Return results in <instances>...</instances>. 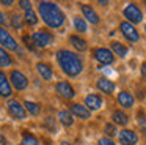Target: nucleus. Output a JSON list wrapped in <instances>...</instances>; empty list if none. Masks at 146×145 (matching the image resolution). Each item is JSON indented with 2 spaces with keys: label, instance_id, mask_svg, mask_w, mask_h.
<instances>
[{
  "label": "nucleus",
  "instance_id": "1",
  "mask_svg": "<svg viewBox=\"0 0 146 145\" xmlns=\"http://www.w3.org/2000/svg\"><path fill=\"white\" fill-rule=\"evenodd\" d=\"M57 62L61 66L63 72L66 76H69V77L79 76L83 69V63L80 60V57L77 54L71 52V50H66V49H61L57 52Z\"/></svg>",
  "mask_w": 146,
  "mask_h": 145
},
{
  "label": "nucleus",
  "instance_id": "2",
  "mask_svg": "<svg viewBox=\"0 0 146 145\" xmlns=\"http://www.w3.org/2000/svg\"><path fill=\"white\" fill-rule=\"evenodd\" d=\"M39 16L42 17L46 25L50 28H60L64 22V14L60 6L54 2H41L39 3Z\"/></svg>",
  "mask_w": 146,
  "mask_h": 145
},
{
  "label": "nucleus",
  "instance_id": "3",
  "mask_svg": "<svg viewBox=\"0 0 146 145\" xmlns=\"http://www.w3.org/2000/svg\"><path fill=\"white\" fill-rule=\"evenodd\" d=\"M123 14H124V17L127 19V22L132 24V25L133 24H140V22L143 21V13L135 3H129V5L124 8Z\"/></svg>",
  "mask_w": 146,
  "mask_h": 145
},
{
  "label": "nucleus",
  "instance_id": "4",
  "mask_svg": "<svg viewBox=\"0 0 146 145\" xmlns=\"http://www.w3.org/2000/svg\"><path fill=\"white\" fill-rule=\"evenodd\" d=\"M119 30H121V33L124 35V38H126L129 43H137V41L140 40L138 30H137L132 24H129L127 21H124V22L119 24Z\"/></svg>",
  "mask_w": 146,
  "mask_h": 145
},
{
  "label": "nucleus",
  "instance_id": "5",
  "mask_svg": "<svg viewBox=\"0 0 146 145\" xmlns=\"http://www.w3.org/2000/svg\"><path fill=\"white\" fill-rule=\"evenodd\" d=\"M11 84L14 85L16 90L24 91L29 87V79H27V76L24 74V72L17 71V69H13V71H11Z\"/></svg>",
  "mask_w": 146,
  "mask_h": 145
},
{
  "label": "nucleus",
  "instance_id": "6",
  "mask_svg": "<svg viewBox=\"0 0 146 145\" xmlns=\"http://www.w3.org/2000/svg\"><path fill=\"white\" fill-rule=\"evenodd\" d=\"M7 106H8V112H10L11 117H14L16 120H24V118L27 117L25 109H24V106L19 103V101H16V99H8Z\"/></svg>",
  "mask_w": 146,
  "mask_h": 145
},
{
  "label": "nucleus",
  "instance_id": "7",
  "mask_svg": "<svg viewBox=\"0 0 146 145\" xmlns=\"http://www.w3.org/2000/svg\"><path fill=\"white\" fill-rule=\"evenodd\" d=\"M55 90H57V93L60 95L61 98H64V99H72V98L76 96V91H74L72 85L66 81L57 82V84H55Z\"/></svg>",
  "mask_w": 146,
  "mask_h": 145
},
{
  "label": "nucleus",
  "instance_id": "8",
  "mask_svg": "<svg viewBox=\"0 0 146 145\" xmlns=\"http://www.w3.org/2000/svg\"><path fill=\"white\" fill-rule=\"evenodd\" d=\"M94 58L98 60L102 65H110L113 63L115 55L111 54L110 49H105V47H99V49H94Z\"/></svg>",
  "mask_w": 146,
  "mask_h": 145
},
{
  "label": "nucleus",
  "instance_id": "9",
  "mask_svg": "<svg viewBox=\"0 0 146 145\" xmlns=\"http://www.w3.org/2000/svg\"><path fill=\"white\" fill-rule=\"evenodd\" d=\"M0 44L3 47H7V49H10V50H19L16 40H14L3 27H0Z\"/></svg>",
  "mask_w": 146,
  "mask_h": 145
},
{
  "label": "nucleus",
  "instance_id": "10",
  "mask_svg": "<svg viewBox=\"0 0 146 145\" xmlns=\"http://www.w3.org/2000/svg\"><path fill=\"white\" fill-rule=\"evenodd\" d=\"M32 41L35 43V47H46L49 44H52V36L47 32H36L32 35Z\"/></svg>",
  "mask_w": 146,
  "mask_h": 145
},
{
  "label": "nucleus",
  "instance_id": "11",
  "mask_svg": "<svg viewBox=\"0 0 146 145\" xmlns=\"http://www.w3.org/2000/svg\"><path fill=\"white\" fill-rule=\"evenodd\" d=\"M119 144L137 145L138 144V136H137L132 129H123V131H119Z\"/></svg>",
  "mask_w": 146,
  "mask_h": 145
},
{
  "label": "nucleus",
  "instance_id": "12",
  "mask_svg": "<svg viewBox=\"0 0 146 145\" xmlns=\"http://www.w3.org/2000/svg\"><path fill=\"white\" fill-rule=\"evenodd\" d=\"M85 107L88 110H98L102 107V98L99 96V95H88V96L85 98Z\"/></svg>",
  "mask_w": 146,
  "mask_h": 145
},
{
  "label": "nucleus",
  "instance_id": "13",
  "mask_svg": "<svg viewBox=\"0 0 146 145\" xmlns=\"http://www.w3.org/2000/svg\"><path fill=\"white\" fill-rule=\"evenodd\" d=\"M11 93H13V91H11V84H10V81H8L7 74H5L3 71H0V96L8 98Z\"/></svg>",
  "mask_w": 146,
  "mask_h": 145
},
{
  "label": "nucleus",
  "instance_id": "14",
  "mask_svg": "<svg viewBox=\"0 0 146 145\" xmlns=\"http://www.w3.org/2000/svg\"><path fill=\"white\" fill-rule=\"evenodd\" d=\"M71 113H74L76 117H79V118L82 120H86L91 117V112H90L88 109H86L85 106H82V104H71Z\"/></svg>",
  "mask_w": 146,
  "mask_h": 145
},
{
  "label": "nucleus",
  "instance_id": "15",
  "mask_svg": "<svg viewBox=\"0 0 146 145\" xmlns=\"http://www.w3.org/2000/svg\"><path fill=\"white\" fill-rule=\"evenodd\" d=\"M96 85H98V88L105 95H111L115 91V84L111 81H108L107 77H101L98 82H96Z\"/></svg>",
  "mask_w": 146,
  "mask_h": 145
},
{
  "label": "nucleus",
  "instance_id": "16",
  "mask_svg": "<svg viewBox=\"0 0 146 145\" xmlns=\"http://www.w3.org/2000/svg\"><path fill=\"white\" fill-rule=\"evenodd\" d=\"M82 13H83V16L86 17V21H88L90 24H93V25L99 24V16H98V13H96L90 5H82Z\"/></svg>",
  "mask_w": 146,
  "mask_h": 145
},
{
  "label": "nucleus",
  "instance_id": "17",
  "mask_svg": "<svg viewBox=\"0 0 146 145\" xmlns=\"http://www.w3.org/2000/svg\"><path fill=\"white\" fill-rule=\"evenodd\" d=\"M36 69H38V72L41 74V77L44 79V81H50L52 77H54V72H52V68L50 65H47V63H36Z\"/></svg>",
  "mask_w": 146,
  "mask_h": 145
},
{
  "label": "nucleus",
  "instance_id": "18",
  "mask_svg": "<svg viewBox=\"0 0 146 145\" xmlns=\"http://www.w3.org/2000/svg\"><path fill=\"white\" fill-rule=\"evenodd\" d=\"M118 103H119V106L130 109L133 106V96L129 91H121V93H118Z\"/></svg>",
  "mask_w": 146,
  "mask_h": 145
},
{
  "label": "nucleus",
  "instance_id": "19",
  "mask_svg": "<svg viewBox=\"0 0 146 145\" xmlns=\"http://www.w3.org/2000/svg\"><path fill=\"white\" fill-rule=\"evenodd\" d=\"M111 120H113L115 125H121V126H126L129 123V117L123 112V110H115L111 113Z\"/></svg>",
  "mask_w": 146,
  "mask_h": 145
},
{
  "label": "nucleus",
  "instance_id": "20",
  "mask_svg": "<svg viewBox=\"0 0 146 145\" xmlns=\"http://www.w3.org/2000/svg\"><path fill=\"white\" fill-rule=\"evenodd\" d=\"M69 41H71V44H72V46L76 47L77 50H80V52L86 50V41L82 40L80 36H77V35H71V36H69Z\"/></svg>",
  "mask_w": 146,
  "mask_h": 145
},
{
  "label": "nucleus",
  "instance_id": "21",
  "mask_svg": "<svg viewBox=\"0 0 146 145\" xmlns=\"http://www.w3.org/2000/svg\"><path fill=\"white\" fill-rule=\"evenodd\" d=\"M58 120H60L61 125H64V126H71L74 123L72 115H71V112H68V110H60V112H58Z\"/></svg>",
  "mask_w": 146,
  "mask_h": 145
},
{
  "label": "nucleus",
  "instance_id": "22",
  "mask_svg": "<svg viewBox=\"0 0 146 145\" xmlns=\"http://www.w3.org/2000/svg\"><path fill=\"white\" fill-rule=\"evenodd\" d=\"M11 63H13V60H11L10 54H8L3 47H0V68H7Z\"/></svg>",
  "mask_w": 146,
  "mask_h": 145
},
{
  "label": "nucleus",
  "instance_id": "23",
  "mask_svg": "<svg viewBox=\"0 0 146 145\" xmlns=\"http://www.w3.org/2000/svg\"><path fill=\"white\" fill-rule=\"evenodd\" d=\"M111 50H113L118 57H126L127 55V47L124 46V44L118 43V41H113V43H111Z\"/></svg>",
  "mask_w": 146,
  "mask_h": 145
},
{
  "label": "nucleus",
  "instance_id": "24",
  "mask_svg": "<svg viewBox=\"0 0 146 145\" xmlns=\"http://www.w3.org/2000/svg\"><path fill=\"white\" fill-rule=\"evenodd\" d=\"M24 106V109L25 110H29L32 115H39V112H41V107H39V104H36V103H32V101H25V103L22 104Z\"/></svg>",
  "mask_w": 146,
  "mask_h": 145
},
{
  "label": "nucleus",
  "instance_id": "25",
  "mask_svg": "<svg viewBox=\"0 0 146 145\" xmlns=\"http://www.w3.org/2000/svg\"><path fill=\"white\" fill-rule=\"evenodd\" d=\"M21 145H39V142H38V139H36L33 134H30V132H24Z\"/></svg>",
  "mask_w": 146,
  "mask_h": 145
},
{
  "label": "nucleus",
  "instance_id": "26",
  "mask_svg": "<svg viewBox=\"0 0 146 145\" xmlns=\"http://www.w3.org/2000/svg\"><path fill=\"white\" fill-rule=\"evenodd\" d=\"M24 21H25L29 25H36V22H38L36 13L33 11V9H30V11H25V14H24Z\"/></svg>",
  "mask_w": 146,
  "mask_h": 145
},
{
  "label": "nucleus",
  "instance_id": "27",
  "mask_svg": "<svg viewBox=\"0 0 146 145\" xmlns=\"http://www.w3.org/2000/svg\"><path fill=\"white\" fill-rule=\"evenodd\" d=\"M74 28L80 33H85L86 32V22L82 17H74Z\"/></svg>",
  "mask_w": 146,
  "mask_h": 145
},
{
  "label": "nucleus",
  "instance_id": "28",
  "mask_svg": "<svg viewBox=\"0 0 146 145\" xmlns=\"http://www.w3.org/2000/svg\"><path fill=\"white\" fill-rule=\"evenodd\" d=\"M22 21H24V17L22 16H19V14H14L13 17H11V25H13L16 30H19L21 27H22Z\"/></svg>",
  "mask_w": 146,
  "mask_h": 145
},
{
  "label": "nucleus",
  "instance_id": "29",
  "mask_svg": "<svg viewBox=\"0 0 146 145\" xmlns=\"http://www.w3.org/2000/svg\"><path fill=\"white\" fill-rule=\"evenodd\" d=\"M104 131L107 136H110V137H113V136H116V126L111 125V123H107V125L104 126Z\"/></svg>",
  "mask_w": 146,
  "mask_h": 145
},
{
  "label": "nucleus",
  "instance_id": "30",
  "mask_svg": "<svg viewBox=\"0 0 146 145\" xmlns=\"http://www.w3.org/2000/svg\"><path fill=\"white\" fill-rule=\"evenodd\" d=\"M22 41L25 43V46L29 47L30 50H36V47H35V44H33V41L30 40V36H27V35H25V36H22Z\"/></svg>",
  "mask_w": 146,
  "mask_h": 145
},
{
  "label": "nucleus",
  "instance_id": "31",
  "mask_svg": "<svg viewBox=\"0 0 146 145\" xmlns=\"http://www.w3.org/2000/svg\"><path fill=\"white\" fill-rule=\"evenodd\" d=\"M19 6L22 9H25V11H30V9H32V2H29V0H21Z\"/></svg>",
  "mask_w": 146,
  "mask_h": 145
},
{
  "label": "nucleus",
  "instance_id": "32",
  "mask_svg": "<svg viewBox=\"0 0 146 145\" xmlns=\"http://www.w3.org/2000/svg\"><path fill=\"white\" fill-rule=\"evenodd\" d=\"M99 145H115V142L110 137H101L99 139Z\"/></svg>",
  "mask_w": 146,
  "mask_h": 145
},
{
  "label": "nucleus",
  "instance_id": "33",
  "mask_svg": "<svg viewBox=\"0 0 146 145\" xmlns=\"http://www.w3.org/2000/svg\"><path fill=\"white\" fill-rule=\"evenodd\" d=\"M46 126H50V128H52V131H55V125H54V120H50V118H46Z\"/></svg>",
  "mask_w": 146,
  "mask_h": 145
},
{
  "label": "nucleus",
  "instance_id": "34",
  "mask_svg": "<svg viewBox=\"0 0 146 145\" xmlns=\"http://www.w3.org/2000/svg\"><path fill=\"white\" fill-rule=\"evenodd\" d=\"M141 76H143V77H146V62L141 63Z\"/></svg>",
  "mask_w": 146,
  "mask_h": 145
},
{
  "label": "nucleus",
  "instance_id": "35",
  "mask_svg": "<svg viewBox=\"0 0 146 145\" xmlns=\"http://www.w3.org/2000/svg\"><path fill=\"white\" fill-rule=\"evenodd\" d=\"M8 142H7V139H5V136L0 132V145H7Z\"/></svg>",
  "mask_w": 146,
  "mask_h": 145
},
{
  "label": "nucleus",
  "instance_id": "36",
  "mask_svg": "<svg viewBox=\"0 0 146 145\" xmlns=\"http://www.w3.org/2000/svg\"><path fill=\"white\" fill-rule=\"evenodd\" d=\"M3 24H5V16H3V13L0 11V27H2Z\"/></svg>",
  "mask_w": 146,
  "mask_h": 145
},
{
  "label": "nucleus",
  "instance_id": "37",
  "mask_svg": "<svg viewBox=\"0 0 146 145\" xmlns=\"http://www.w3.org/2000/svg\"><path fill=\"white\" fill-rule=\"evenodd\" d=\"M2 5H5V6H11V5H13V2H10V0H3V2H2Z\"/></svg>",
  "mask_w": 146,
  "mask_h": 145
},
{
  "label": "nucleus",
  "instance_id": "38",
  "mask_svg": "<svg viewBox=\"0 0 146 145\" xmlns=\"http://www.w3.org/2000/svg\"><path fill=\"white\" fill-rule=\"evenodd\" d=\"M60 145H71V144H69V142H61Z\"/></svg>",
  "mask_w": 146,
  "mask_h": 145
},
{
  "label": "nucleus",
  "instance_id": "39",
  "mask_svg": "<svg viewBox=\"0 0 146 145\" xmlns=\"http://www.w3.org/2000/svg\"><path fill=\"white\" fill-rule=\"evenodd\" d=\"M143 129V132H145V137H146V128H141Z\"/></svg>",
  "mask_w": 146,
  "mask_h": 145
},
{
  "label": "nucleus",
  "instance_id": "40",
  "mask_svg": "<svg viewBox=\"0 0 146 145\" xmlns=\"http://www.w3.org/2000/svg\"><path fill=\"white\" fill-rule=\"evenodd\" d=\"M145 30H146V25H145Z\"/></svg>",
  "mask_w": 146,
  "mask_h": 145
},
{
  "label": "nucleus",
  "instance_id": "41",
  "mask_svg": "<svg viewBox=\"0 0 146 145\" xmlns=\"http://www.w3.org/2000/svg\"><path fill=\"white\" fill-rule=\"evenodd\" d=\"M145 5H146V2H145Z\"/></svg>",
  "mask_w": 146,
  "mask_h": 145
}]
</instances>
